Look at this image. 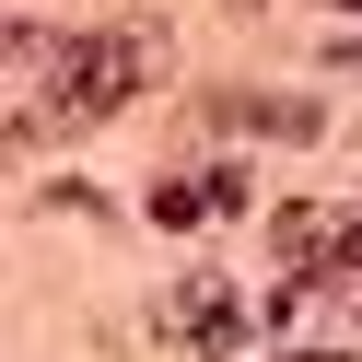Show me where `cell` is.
Returning <instances> with one entry per match:
<instances>
[{
    "instance_id": "7a4b0ae2",
    "label": "cell",
    "mask_w": 362,
    "mask_h": 362,
    "mask_svg": "<svg viewBox=\"0 0 362 362\" xmlns=\"http://www.w3.org/2000/svg\"><path fill=\"white\" fill-rule=\"evenodd\" d=\"M164 327H175V339H199V351H234V339H245V304H222L211 281H187V292L164 304Z\"/></svg>"
},
{
    "instance_id": "3957f363",
    "label": "cell",
    "mask_w": 362,
    "mask_h": 362,
    "mask_svg": "<svg viewBox=\"0 0 362 362\" xmlns=\"http://www.w3.org/2000/svg\"><path fill=\"white\" fill-rule=\"evenodd\" d=\"M304 362H351V351H304Z\"/></svg>"
},
{
    "instance_id": "6da1fadb",
    "label": "cell",
    "mask_w": 362,
    "mask_h": 362,
    "mask_svg": "<svg viewBox=\"0 0 362 362\" xmlns=\"http://www.w3.org/2000/svg\"><path fill=\"white\" fill-rule=\"evenodd\" d=\"M141 35H82L71 47V71H59V117H105V105L129 94V82H141Z\"/></svg>"
}]
</instances>
